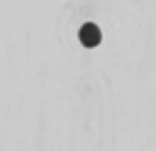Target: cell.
I'll use <instances>...</instances> for the list:
<instances>
[{
    "instance_id": "obj_1",
    "label": "cell",
    "mask_w": 156,
    "mask_h": 151,
    "mask_svg": "<svg viewBox=\"0 0 156 151\" xmlns=\"http://www.w3.org/2000/svg\"><path fill=\"white\" fill-rule=\"evenodd\" d=\"M98 41H100V29L93 27V24H85L83 32H80V44L83 46H95Z\"/></svg>"
}]
</instances>
